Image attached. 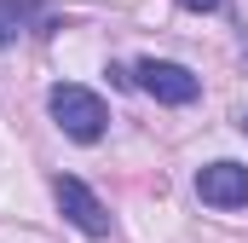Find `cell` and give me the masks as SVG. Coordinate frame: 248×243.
Instances as JSON below:
<instances>
[{
  "mask_svg": "<svg viewBox=\"0 0 248 243\" xmlns=\"http://www.w3.org/2000/svg\"><path fill=\"white\" fill-rule=\"evenodd\" d=\"M52 116L69 139H81V145H93V139H104V127H110V110H104V99L93 93V87H75V81H58L52 87Z\"/></svg>",
  "mask_w": 248,
  "mask_h": 243,
  "instance_id": "1",
  "label": "cell"
},
{
  "mask_svg": "<svg viewBox=\"0 0 248 243\" xmlns=\"http://www.w3.org/2000/svg\"><path fill=\"white\" fill-rule=\"evenodd\" d=\"M17 35H23V6L17 0H0V47L17 41Z\"/></svg>",
  "mask_w": 248,
  "mask_h": 243,
  "instance_id": "5",
  "label": "cell"
},
{
  "mask_svg": "<svg viewBox=\"0 0 248 243\" xmlns=\"http://www.w3.org/2000/svg\"><path fill=\"white\" fill-rule=\"evenodd\" d=\"M196 197L208 208H248V168L243 162H208L196 174Z\"/></svg>",
  "mask_w": 248,
  "mask_h": 243,
  "instance_id": "4",
  "label": "cell"
},
{
  "mask_svg": "<svg viewBox=\"0 0 248 243\" xmlns=\"http://www.w3.org/2000/svg\"><path fill=\"white\" fill-rule=\"evenodd\" d=\"M179 6H185V12H214L219 0H179Z\"/></svg>",
  "mask_w": 248,
  "mask_h": 243,
  "instance_id": "6",
  "label": "cell"
},
{
  "mask_svg": "<svg viewBox=\"0 0 248 243\" xmlns=\"http://www.w3.org/2000/svg\"><path fill=\"white\" fill-rule=\"evenodd\" d=\"M52 197H58L63 220H69L75 232H87V238H110V214H104V203L75 180V174H58V180H52Z\"/></svg>",
  "mask_w": 248,
  "mask_h": 243,
  "instance_id": "3",
  "label": "cell"
},
{
  "mask_svg": "<svg viewBox=\"0 0 248 243\" xmlns=\"http://www.w3.org/2000/svg\"><path fill=\"white\" fill-rule=\"evenodd\" d=\"M133 81H139L156 104H190V99L202 93V81L190 75L185 64H168V58H144L139 69H133Z\"/></svg>",
  "mask_w": 248,
  "mask_h": 243,
  "instance_id": "2",
  "label": "cell"
}]
</instances>
